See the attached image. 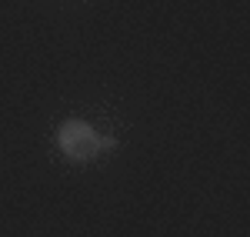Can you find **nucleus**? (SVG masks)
<instances>
[{
  "label": "nucleus",
  "mask_w": 250,
  "mask_h": 237,
  "mask_svg": "<svg viewBox=\"0 0 250 237\" xmlns=\"http://www.w3.org/2000/svg\"><path fill=\"white\" fill-rule=\"evenodd\" d=\"M57 144H60V151H63V157L77 160V164L94 160L104 147H114V140H104L94 127L87 124V120H80V117H70V120H63V124H60Z\"/></svg>",
  "instance_id": "nucleus-1"
}]
</instances>
